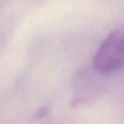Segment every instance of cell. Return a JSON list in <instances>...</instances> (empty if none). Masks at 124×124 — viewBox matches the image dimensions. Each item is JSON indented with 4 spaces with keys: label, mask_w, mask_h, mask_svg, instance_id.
<instances>
[{
    "label": "cell",
    "mask_w": 124,
    "mask_h": 124,
    "mask_svg": "<svg viewBox=\"0 0 124 124\" xmlns=\"http://www.w3.org/2000/svg\"><path fill=\"white\" fill-rule=\"evenodd\" d=\"M93 65L101 74H110L124 68V27L113 30L98 48Z\"/></svg>",
    "instance_id": "cell-1"
}]
</instances>
